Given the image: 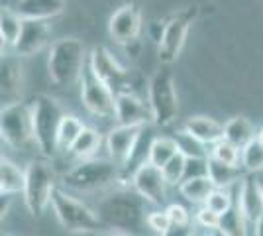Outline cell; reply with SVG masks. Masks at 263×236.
Segmentation results:
<instances>
[{"label": "cell", "instance_id": "1", "mask_svg": "<svg viewBox=\"0 0 263 236\" xmlns=\"http://www.w3.org/2000/svg\"><path fill=\"white\" fill-rule=\"evenodd\" d=\"M145 205L147 201L140 193H136L134 189H120L104 197L95 211L104 228L143 236L149 214V211H145Z\"/></svg>", "mask_w": 263, "mask_h": 236}, {"label": "cell", "instance_id": "2", "mask_svg": "<svg viewBox=\"0 0 263 236\" xmlns=\"http://www.w3.org/2000/svg\"><path fill=\"white\" fill-rule=\"evenodd\" d=\"M88 56L85 45L77 38H61L51 44L47 56V73L59 89H69L81 81Z\"/></svg>", "mask_w": 263, "mask_h": 236}, {"label": "cell", "instance_id": "3", "mask_svg": "<svg viewBox=\"0 0 263 236\" xmlns=\"http://www.w3.org/2000/svg\"><path fill=\"white\" fill-rule=\"evenodd\" d=\"M32 118H33V140L35 146L45 157H51L59 150L57 134L63 122L65 111L61 104L49 95H35L32 99Z\"/></svg>", "mask_w": 263, "mask_h": 236}, {"label": "cell", "instance_id": "4", "mask_svg": "<svg viewBox=\"0 0 263 236\" xmlns=\"http://www.w3.org/2000/svg\"><path fill=\"white\" fill-rule=\"evenodd\" d=\"M51 209H53L59 225L63 226L67 232H73V234H100V230L104 228L95 209H90L88 205L79 201L77 197L63 191L61 187H57L53 191Z\"/></svg>", "mask_w": 263, "mask_h": 236}, {"label": "cell", "instance_id": "5", "mask_svg": "<svg viewBox=\"0 0 263 236\" xmlns=\"http://www.w3.org/2000/svg\"><path fill=\"white\" fill-rule=\"evenodd\" d=\"M57 189L55 171L45 159H32L26 168V185H24V203L32 216H44L51 205L53 191Z\"/></svg>", "mask_w": 263, "mask_h": 236}, {"label": "cell", "instance_id": "6", "mask_svg": "<svg viewBox=\"0 0 263 236\" xmlns=\"http://www.w3.org/2000/svg\"><path fill=\"white\" fill-rule=\"evenodd\" d=\"M120 179V168L112 159H83L63 175V183L77 191H99Z\"/></svg>", "mask_w": 263, "mask_h": 236}, {"label": "cell", "instance_id": "7", "mask_svg": "<svg viewBox=\"0 0 263 236\" xmlns=\"http://www.w3.org/2000/svg\"><path fill=\"white\" fill-rule=\"evenodd\" d=\"M147 104L155 126L165 128L177 120L179 101H177L175 81L169 69H159L154 73L147 87Z\"/></svg>", "mask_w": 263, "mask_h": 236}, {"label": "cell", "instance_id": "8", "mask_svg": "<svg viewBox=\"0 0 263 236\" xmlns=\"http://www.w3.org/2000/svg\"><path fill=\"white\" fill-rule=\"evenodd\" d=\"M0 134L2 140L14 150H26L33 140V118L30 102H16L2 106L0 113Z\"/></svg>", "mask_w": 263, "mask_h": 236}, {"label": "cell", "instance_id": "9", "mask_svg": "<svg viewBox=\"0 0 263 236\" xmlns=\"http://www.w3.org/2000/svg\"><path fill=\"white\" fill-rule=\"evenodd\" d=\"M198 16V6H186L181 12L173 14L167 22L163 24V30L159 35V61L163 65H171L177 61L185 45L186 34L191 30L193 22Z\"/></svg>", "mask_w": 263, "mask_h": 236}, {"label": "cell", "instance_id": "10", "mask_svg": "<svg viewBox=\"0 0 263 236\" xmlns=\"http://www.w3.org/2000/svg\"><path fill=\"white\" fill-rule=\"evenodd\" d=\"M81 101L83 106L95 116L100 118L116 116V93L92 73V69L88 67V61L81 77Z\"/></svg>", "mask_w": 263, "mask_h": 236}, {"label": "cell", "instance_id": "11", "mask_svg": "<svg viewBox=\"0 0 263 236\" xmlns=\"http://www.w3.org/2000/svg\"><path fill=\"white\" fill-rule=\"evenodd\" d=\"M88 67L92 69V73L102 83H106L114 93L126 90L124 87H126V81H128V69L122 67L108 47L95 45L88 53Z\"/></svg>", "mask_w": 263, "mask_h": 236}, {"label": "cell", "instance_id": "12", "mask_svg": "<svg viewBox=\"0 0 263 236\" xmlns=\"http://www.w3.org/2000/svg\"><path fill=\"white\" fill-rule=\"evenodd\" d=\"M140 32H142V10L136 2L124 4L110 16L108 34L116 44H134V42H138Z\"/></svg>", "mask_w": 263, "mask_h": 236}, {"label": "cell", "instance_id": "13", "mask_svg": "<svg viewBox=\"0 0 263 236\" xmlns=\"http://www.w3.org/2000/svg\"><path fill=\"white\" fill-rule=\"evenodd\" d=\"M130 183L132 189L136 193H140L143 199L147 203H152V205L159 207V205H165V201H167V187H169V183L165 181L163 171L159 168H155V166H152L149 161L134 173Z\"/></svg>", "mask_w": 263, "mask_h": 236}, {"label": "cell", "instance_id": "14", "mask_svg": "<svg viewBox=\"0 0 263 236\" xmlns=\"http://www.w3.org/2000/svg\"><path fill=\"white\" fill-rule=\"evenodd\" d=\"M22 85L24 69L20 57L16 53H2L0 63V97L2 106H10L16 102H22Z\"/></svg>", "mask_w": 263, "mask_h": 236}, {"label": "cell", "instance_id": "15", "mask_svg": "<svg viewBox=\"0 0 263 236\" xmlns=\"http://www.w3.org/2000/svg\"><path fill=\"white\" fill-rule=\"evenodd\" d=\"M234 189H236V199H238L241 213H243L248 225H250V230H253L255 225L263 219L261 185L255 179V175H246Z\"/></svg>", "mask_w": 263, "mask_h": 236}, {"label": "cell", "instance_id": "16", "mask_svg": "<svg viewBox=\"0 0 263 236\" xmlns=\"http://www.w3.org/2000/svg\"><path fill=\"white\" fill-rule=\"evenodd\" d=\"M49 38H51L49 20H24L20 38L12 49L18 57H32L44 49Z\"/></svg>", "mask_w": 263, "mask_h": 236}, {"label": "cell", "instance_id": "17", "mask_svg": "<svg viewBox=\"0 0 263 236\" xmlns=\"http://www.w3.org/2000/svg\"><path fill=\"white\" fill-rule=\"evenodd\" d=\"M143 126H126V124H118L106 134V152H108V159H112L118 168H122L128 157H130L132 150L136 146L138 138L142 134Z\"/></svg>", "mask_w": 263, "mask_h": 236}, {"label": "cell", "instance_id": "18", "mask_svg": "<svg viewBox=\"0 0 263 236\" xmlns=\"http://www.w3.org/2000/svg\"><path fill=\"white\" fill-rule=\"evenodd\" d=\"M114 118L118 120V124H126V126H147L149 122H154L149 104H145L132 90L116 93V116Z\"/></svg>", "mask_w": 263, "mask_h": 236}, {"label": "cell", "instance_id": "19", "mask_svg": "<svg viewBox=\"0 0 263 236\" xmlns=\"http://www.w3.org/2000/svg\"><path fill=\"white\" fill-rule=\"evenodd\" d=\"M154 140H155V136H154V132L149 130V126H143L142 134H140L136 146L132 150L128 161L120 168V179H118V183H130L132 177H134V173L149 161V152H152Z\"/></svg>", "mask_w": 263, "mask_h": 236}, {"label": "cell", "instance_id": "20", "mask_svg": "<svg viewBox=\"0 0 263 236\" xmlns=\"http://www.w3.org/2000/svg\"><path fill=\"white\" fill-rule=\"evenodd\" d=\"M183 130H186L191 136H195L198 142L206 144V146H214L216 142L224 140V126L210 118V116H191L186 118L183 124Z\"/></svg>", "mask_w": 263, "mask_h": 236}, {"label": "cell", "instance_id": "21", "mask_svg": "<svg viewBox=\"0 0 263 236\" xmlns=\"http://www.w3.org/2000/svg\"><path fill=\"white\" fill-rule=\"evenodd\" d=\"M67 0H18L16 12L24 20H51L65 10Z\"/></svg>", "mask_w": 263, "mask_h": 236}, {"label": "cell", "instance_id": "22", "mask_svg": "<svg viewBox=\"0 0 263 236\" xmlns=\"http://www.w3.org/2000/svg\"><path fill=\"white\" fill-rule=\"evenodd\" d=\"M24 185H26V169H22L8 157H0V195L24 193Z\"/></svg>", "mask_w": 263, "mask_h": 236}, {"label": "cell", "instance_id": "23", "mask_svg": "<svg viewBox=\"0 0 263 236\" xmlns=\"http://www.w3.org/2000/svg\"><path fill=\"white\" fill-rule=\"evenodd\" d=\"M206 161H209V177L216 189H230L246 177L238 166H228L212 156L206 157Z\"/></svg>", "mask_w": 263, "mask_h": 236}, {"label": "cell", "instance_id": "24", "mask_svg": "<svg viewBox=\"0 0 263 236\" xmlns=\"http://www.w3.org/2000/svg\"><path fill=\"white\" fill-rule=\"evenodd\" d=\"M214 183L210 181V177H193V179H185L179 185V193L181 197H185V201L193 203V205H206L210 193L214 191Z\"/></svg>", "mask_w": 263, "mask_h": 236}, {"label": "cell", "instance_id": "25", "mask_svg": "<svg viewBox=\"0 0 263 236\" xmlns=\"http://www.w3.org/2000/svg\"><path fill=\"white\" fill-rule=\"evenodd\" d=\"M253 138H255L253 124L246 116H234L224 124V140H228L230 144H234L240 150L248 146Z\"/></svg>", "mask_w": 263, "mask_h": 236}, {"label": "cell", "instance_id": "26", "mask_svg": "<svg viewBox=\"0 0 263 236\" xmlns=\"http://www.w3.org/2000/svg\"><path fill=\"white\" fill-rule=\"evenodd\" d=\"M218 230L224 236H248V232H250V225H248L240 205H238V199H236V189H234V205L230 207L228 213H224L220 216Z\"/></svg>", "mask_w": 263, "mask_h": 236}, {"label": "cell", "instance_id": "27", "mask_svg": "<svg viewBox=\"0 0 263 236\" xmlns=\"http://www.w3.org/2000/svg\"><path fill=\"white\" fill-rule=\"evenodd\" d=\"M24 18L16 10L10 8H2L0 12V38H2V51L4 47H14L20 32H22Z\"/></svg>", "mask_w": 263, "mask_h": 236}, {"label": "cell", "instance_id": "28", "mask_svg": "<svg viewBox=\"0 0 263 236\" xmlns=\"http://www.w3.org/2000/svg\"><path fill=\"white\" fill-rule=\"evenodd\" d=\"M177 154H179V146H177L175 138L155 136L154 144H152V152H149V164L155 168L163 169Z\"/></svg>", "mask_w": 263, "mask_h": 236}, {"label": "cell", "instance_id": "29", "mask_svg": "<svg viewBox=\"0 0 263 236\" xmlns=\"http://www.w3.org/2000/svg\"><path fill=\"white\" fill-rule=\"evenodd\" d=\"M100 144H102V136H100L99 130H95V128H85L83 130V134L77 138V142L71 146V154L77 157V159H90V157L95 156L97 152H99Z\"/></svg>", "mask_w": 263, "mask_h": 236}, {"label": "cell", "instance_id": "30", "mask_svg": "<svg viewBox=\"0 0 263 236\" xmlns=\"http://www.w3.org/2000/svg\"><path fill=\"white\" fill-rule=\"evenodd\" d=\"M87 126L83 124V120L75 116V114H65L63 122L59 126V134H57V146L59 150H71V146L77 142V138L83 134Z\"/></svg>", "mask_w": 263, "mask_h": 236}, {"label": "cell", "instance_id": "31", "mask_svg": "<svg viewBox=\"0 0 263 236\" xmlns=\"http://www.w3.org/2000/svg\"><path fill=\"white\" fill-rule=\"evenodd\" d=\"M240 166L248 175H255L263 171V144L257 140V136L246 148H241Z\"/></svg>", "mask_w": 263, "mask_h": 236}, {"label": "cell", "instance_id": "32", "mask_svg": "<svg viewBox=\"0 0 263 236\" xmlns=\"http://www.w3.org/2000/svg\"><path fill=\"white\" fill-rule=\"evenodd\" d=\"M177 140V146H179V152L185 154L186 157H209L210 152L206 150V144L198 142L195 136H191L186 130H179V134L175 136Z\"/></svg>", "mask_w": 263, "mask_h": 236}, {"label": "cell", "instance_id": "33", "mask_svg": "<svg viewBox=\"0 0 263 236\" xmlns=\"http://www.w3.org/2000/svg\"><path fill=\"white\" fill-rule=\"evenodd\" d=\"M210 156L216 157L218 161H224L228 166H238L240 168V159H241V150L236 148L234 144H230L228 140H220L214 146H210Z\"/></svg>", "mask_w": 263, "mask_h": 236}, {"label": "cell", "instance_id": "34", "mask_svg": "<svg viewBox=\"0 0 263 236\" xmlns=\"http://www.w3.org/2000/svg\"><path fill=\"white\" fill-rule=\"evenodd\" d=\"M185 168H186V156L185 154H177L161 171H163V177L169 185H181L185 181Z\"/></svg>", "mask_w": 263, "mask_h": 236}, {"label": "cell", "instance_id": "35", "mask_svg": "<svg viewBox=\"0 0 263 236\" xmlns=\"http://www.w3.org/2000/svg\"><path fill=\"white\" fill-rule=\"evenodd\" d=\"M234 205V187L230 189H214V191L210 193L209 201L204 207H209L210 211H214L216 214H222L228 213L230 211V207Z\"/></svg>", "mask_w": 263, "mask_h": 236}, {"label": "cell", "instance_id": "36", "mask_svg": "<svg viewBox=\"0 0 263 236\" xmlns=\"http://www.w3.org/2000/svg\"><path fill=\"white\" fill-rule=\"evenodd\" d=\"M147 228L154 232V236H163L171 228V219L163 211H149L147 214Z\"/></svg>", "mask_w": 263, "mask_h": 236}, {"label": "cell", "instance_id": "37", "mask_svg": "<svg viewBox=\"0 0 263 236\" xmlns=\"http://www.w3.org/2000/svg\"><path fill=\"white\" fill-rule=\"evenodd\" d=\"M193 219H195V225H198L200 228H204V230H209V232L220 228V214L210 211L209 207H204V205L195 213Z\"/></svg>", "mask_w": 263, "mask_h": 236}, {"label": "cell", "instance_id": "38", "mask_svg": "<svg viewBox=\"0 0 263 236\" xmlns=\"http://www.w3.org/2000/svg\"><path fill=\"white\" fill-rule=\"evenodd\" d=\"M206 175H209V161H206V157H186L185 179L206 177Z\"/></svg>", "mask_w": 263, "mask_h": 236}, {"label": "cell", "instance_id": "39", "mask_svg": "<svg viewBox=\"0 0 263 236\" xmlns=\"http://www.w3.org/2000/svg\"><path fill=\"white\" fill-rule=\"evenodd\" d=\"M165 213L171 219V225H191V223H195V219L191 216V213L186 211L183 205H179V203L167 205L165 207Z\"/></svg>", "mask_w": 263, "mask_h": 236}, {"label": "cell", "instance_id": "40", "mask_svg": "<svg viewBox=\"0 0 263 236\" xmlns=\"http://www.w3.org/2000/svg\"><path fill=\"white\" fill-rule=\"evenodd\" d=\"M163 236H197L195 223H191V225H171V228Z\"/></svg>", "mask_w": 263, "mask_h": 236}, {"label": "cell", "instance_id": "41", "mask_svg": "<svg viewBox=\"0 0 263 236\" xmlns=\"http://www.w3.org/2000/svg\"><path fill=\"white\" fill-rule=\"evenodd\" d=\"M2 197V219L8 214V207H10V195H0Z\"/></svg>", "mask_w": 263, "mask_h": 236}, {"label": "cell", "instance_id": "42", "mask_svg": "<svg viewBox=\"0 0 263 236\" xmlns=\"http://www.w3.org/2000/svg\"><path fill=\"white\" fill-rule=\"evenodd\" d=\"M252 234L253 236H263V219L257 223V225H255V228L252 230Z\"/></svg>", "mask_w": 263, "mask_h": 236}, {"label": "cell", "instance_id": "43", "mask_svg": "<svg viewBox=\"0 0 263 236\" xmlns=\"http://www.w3.org/2000/svg\"><path fill=\"white\" fill-rule=\"evenodd\" d=\"M97 236H134V234H126V232H116V230H106V232H100Z\"/></svg>", "mask_w": 263, "mask_h": 236}, {"label": "cell", "instance_id": "44", "mask_svg": "<svg viewBox=\"0 0 263 236\" xmlns=\"http://www.w3.org/2000/svg\"><path fill=\"white\" fill-rule=\"evenodd\" d=\"M204 236H224V234H222L220 230H212V232H206Z\"/></svg>", "mask_w": 263, "mask_h": 236}, {"label": "cell", "instance_id": "45", "mask_svg": "<svg viewBox=\"0 0 263 236\" xmlns=\"http://www.w3.org/2000/svg\"><path fill=\"white\" fill-rule=\"evenodd\" d=\"M257 140H259V142L263 144V130H259V134H257Z\"/></svg>", "mask_w": 263, "mask_h": 236}, {"label": "cell", "instance_id": "46", "mask_svg": "<svg viewBox=\"0 0 263 236\" xmlns=\"http://www.w3.org/2000/svg\"><path fill=\"white\" fill-rule=\"evenodd\" d=\"M257 181H259V185H261V191H263V177H259Z\"/></svg>", "mask_w": 263, "mask_h": 236}, {"label": "cell", "instance_id": "47", "mask_svg": "<svg viewBox=\"0 0 263 236\" xmlns=\"http://www.w3.org/2000/svg\"><path fill=\"white\" fill-rule=\"evenodd\" d=\"M2 236H14V234H10V232H2Z\"/></svg>", "mask_w": 263, "mask_h": 236}]
</instances>
